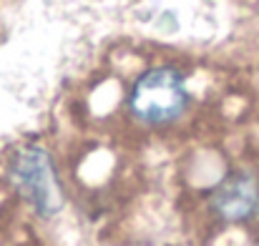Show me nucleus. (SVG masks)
Listing matches in <instances>:
<instances>
[{
	"mask_svg": "<svg viewBox=\"0 0 259 246\" xmlns=\"http://www.w3.org/2000/svg\"><path fill=\"white\" fill-rule=\"evenodd\" d=\"M186 106V85L174 68H151L131 90V111L146 123H169Z\"/></svg>",
	"mask_w": 259,
	"mask_h": 246,
	"instance_id": "1",
	"label": "nucleus"
},
{
	"mask_svg": "<svg viewBox=\"0 0 259 246\" xmlns=\"http://www.w3.org/2000/svg\"><path fill=\"white\" fill-rule=\"evenodd\" d=\"M211 209L227 221H247L259 214V178L247 171L224 176L211 191Z\"/></svg>",
	"mask_w": 259,
	"mask_h": 246,
	"instance_id": "3",
	"label": "nucleus"
},
{
	"mask_svg": "<svg viewBox=\"0 0 259 246\" xmlns=\"http://www.w3.org/2000/svg\"><path fill=\"white\" fill-rule=\"evenodd\" d=\"M10 178L23 199L40 214L53 216L61 209V193L56 186V173L43 149H23L10 164Z\"/></svg>",
	"mask_w": 259,
	"mask_h": 246,
	"instance_id": "2",
	"label": "nucleus"
}]
</instances>
